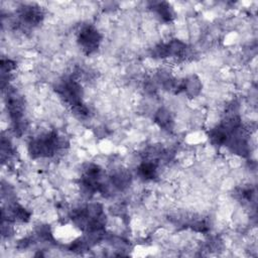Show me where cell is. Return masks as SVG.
Wrapping results in <instances>:
<instances>
[{
  "label": "cell",
  "instance_id": "6da1fadb",
  "mask_svg": "<svg viewBox=\"0 0 258 258\" xmlns=\"http://www.w3.org/2000/svg\"><path fill=\"white\" fill-rule=\"evenodd\" d=\"M55 91L60 96V98L72 107L82 104L83 89L81 85L73 78L60 81L57 84Z\"/></svg>",
  "mask_w": 258,
  "mask_h": 258
},
{
  "label": "cell",
  "instance_id": "7a4b0ae2",
  "mask_svg": "<svg viewBox=\"0 0 258 258\" xmlns=\"http://www.w3.org/2000/svg\"><path fill=\"white\" fill-rule=\"evenodd\" d=\"M78 41L82 49L86 53L90 54L98 49L101 41V35L94 26L87 25L79 32Z\"/></svg>",
  "mask_w": 258,
  "mask_h": 258
},
{
  "label": "cell",
  "instance_id": "3957f363",
  "mask_svg": "<svg viewBox=\"0 0 258 258\" xmlns=\"http://www.w3.org/2000/svg\"><path fill=\"white\" fill-rule=\"evenodd\" d=\"M19 16L21 21L26 25H35L41 21L43 13L38 6L24 5L20 8Z\"/></svg>",
  "mask_w": 258,
  "mask_h": 258
},
{
  "label": "cell",
  "instance_id": "277c9868",
  "mask_svg": "<svg viewBox=\"0 0 258 258\" xmlns=\"http://www.w3.org/2000/svg\"><path fill=\"white\" fill-rule=\"evenodd\" d=\"M154 120L156 124L163 130L170 131L173 128V119L170 112L164 108H160L156 111Z\"/></svg>",
  "mask_w": 258,
  "mask_h": 258
},
{
  "label": "cell",
  "instance_id": "5b68a950",
  "mask_svg": "<svg viewBox=\"0 0 258 258\" xmlns=\"http://www.w3.org/2000/svg\"><path fill=\"white\" fill-rule=\"evenodd\" d=\"M202 90V83L197 76H189L182 81V91L188 97H196L200 94Z\"/></svg>",
  "mask_w": 258,
  "mask_h": 258
},
{
  "label": "cell",
  "instance_id": "8992f818",
  "mask_svg": "<svg viewBox=\"0 0 258 258\" xmlns=\"http://www.w3.org/2000/svg\"><path fill=\"white\" fill-rule=\"evenodd\" d=\"M151 8L164 21H170L173 18V10L167 2H152Z\"/></svg>",
  "mask_w": 258,
  "mask_h": 258
},
{
  "label": "cell",
  "instance_id": "52a82bcc",
  "mask_svg": "<svg viewBox=\"0 0 258 258\" xmlns=\"http://www.w3.org/2000/svg\"><path fill=\"white\" fill-rule=\"evenodd\" d=\"M157 173L156 163L152 160H146L142 162L138 167V174L145 180L153 179Z\"/></svg>",
  "mask_w": 258,
  "mask_h": 258
}]
</instances>
